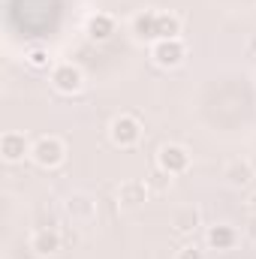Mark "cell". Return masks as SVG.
<instances>
[{"label": "cell", "mask_w": 256, "mask_h": 259, "mask_svg": "<svg viewBox=\"0 0 256 259\" xmlns=\"http://www.w3.org/2000/svg\"><path fill=\"white\" fill-rule=\"evenodd\" d=\"M55 78H58V88H61V91H75V88L81 84V72H78V69H69V66L61 69Z\"/></svg>", "instance_id": "7a4b0ae2"}, {"label": "cell", "mask_w": 256, "mask_h": 259, "mask_svg": "<svg viewBox=\"0 0 256 259\" xmlns=\"http://www.w3.org/2000/svg\"><path fill=\"white\" fill-rule=\"evenodd\" d=\"M61 142L58 139H42L39 145H36V160L42 163V166H49V163H58L61 160Z\"/></svg>", "instance_id": "6da1fadb"}]
</instances>
